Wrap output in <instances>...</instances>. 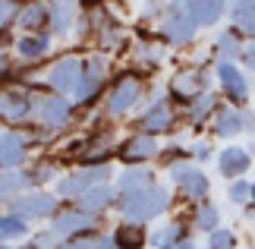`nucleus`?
I'll return each mask as SVG.
<instances>
[{"label": "nucleus", "instance_id": "obj_16", "mask_svg": "<svg viewBox=\"0 0 255 249\" xmlns=\"http://www.w3.org/2000/svg\"><path fill=\"white\" fill-rule=\"evenodd\" d=\"M79 22V0H47V35L66 38Z\"/></svg>", "mask_w": 255, "mask_h": 249}, {"label": "nucleus", "instance_id": "obj_30", "mask_svg": "<svg viewBox=\"0 0 255 249\" xmlns=\"http://www.w3.org/2000/svg\"><path fill=\"white\" fill-rule=\"evenodd\" d=\"M214 111H218V98L211 92H202L192 104H186V123L189 126H202L205 120H211Z\"/></svg>", "mask_w": 255, "mask_h": 249}, {"label": "nucleus", "instance_id": "obj_41", "mask_svg": "<svg viewBox=\"0 0 255 249\" xmlns=\"http://www.w3.org/2000/svg\"><path fill=\"white\" fill-rule=\"evenodd\" d=\"M164 9H167V0H148L145 3V19H154V16H164Z\"/></svg>", "mask_w": 255, "mask_h": 249}, {"label": "nucleus", "instance_id": "obj_4", "mask_svg": "<svg viewBox=\"0 0 255 249\" xmlns=\"http://www.w3.org/2000/svg\"><path fill=\"white\" fill-rule=\"evenodd\" d=\"M107 79H111V60H107L104 54H92V57H85V63H82V76H79V85H76V92H73V104H79V107H92L98 98L104 95Z\"/></svg>", "mask_w": 255, "mask_h": 249}, {"label": "nucleus", "instance_id": "obj_33", "mask_svg": "<svg viewBox=\"0 0 255 249\" xmlns=\"http://www.w3.org/2000/svg\"><path fill=\"white\" fill-rule=\"evenodd\" d=\"M148 240L158 246V249H167L173 243H180V240H189V231H186V224L183 221H170V224H161L158 231H154Z\"/></svg>", "mask_w": 255, "mask_h": 249}, {"label": "nucleus", "instance_id": "obj_22", "mask_svg": "<svg viewBox=\"0 0 255 249\" xmlns=\"http://www.w3.org/2000/svg\"><path fill=\"white\" fill-rule=\"evenodd\" d=\"M76 205H79L82 212H88V215H104L107 208L117 205V189L111 183H98V186H92L88 193H82L76 199Z\"/></svg>", "mask_w": 255, "mask_h": 249}, {"label": "nucleus", "instance_id": "obj_46", "mask_svg": "<svg viewBox=\"0 0 255 249\" xmlns=\"http://www.w3.org/2000/svg\"><path fill=\"white\" fill-rule=\"evenodd\" d=\"M249 205H255V183H249Z\"/></svg>", "mask_w": 255, "mask_h": 249}, {"label": "nucleus", "instance_id": "obj_34", "mask_svg": "<svg viewBox=\"0 0 255 249\" xmlns=\"http://www.w3.org/2000/svg\"><path fill=\"white\" fill-rule=\"evenodd\" d=\"M28 180H32V186H44L60 177V167H57V161H35L32 167H28Z\"/></svg>", "mask_w": 255, "mask_h": 249}, {"label": "nucleus", "instance_id": "obj_20", "mask_svg": "<svg viewBox=\"0 0 255 249\" xmlns=\"http://www.w3.org/2000/svg\"><path fill=\"white\" fill-rule=\"evenodd\" d=\"M16 28H19L22 35L47 32V3H44V0H25V3L19 6Z\"/></svg>", "mask_w": 255, "mask_h": 249}, {"label": "nucleus", "instance_id": "obj_48", "mask_svg": "<svg viewBox=\"0 0 255 249\" xmlns=\"http://www.w3.org/2000/svg\"><path fill=\"white\" fill-rule=\"evenodd\" d=\"M0 126H3V123H0Z\"/></svg>", "mask_w": 255, "mask_h": 249}, {"label": "nucleus", "instance_id": "obj_14", "mask_svg": "<svg viewBox=\"0 0 255 249\" xmlns=\"http://www.w3.org/2000/svg\"><path fill=\"white\" fill-rule=\"evenodd\" d=\"M139 133H148V136H164L176 126V111H173V101L170 98H154V101L145 107V114L139 117Z\"/></svg>", "mask_w": 255, "mask_h": 249}, {"label": "nucleus", "instance_id": "obj_24", "mask_svg": "<svg viewBox=\"0 0 255 249\" xmlns=\"http://www.w3.org/2000/svg\"><path fill=\"white\" fill-rule=\"evenodd\" d=\"M211 133L218 139H233L243 133V111H237V107H218L214 111V120H211Z\"/></svg>", "mask_w": 255, "mask_h": 249}, {"label": "nucleus", "instance_id": "obj_31", "mask_svg": "<svg viewBox=\"0 0 255 249\" xmlns=\"http://www.w3.org/2000/svg\"><path fill=\"white\" fill-rule=\"evenodd\" d=\"M32 227L25 218H19L13 212H0V243H13V240H28Z\"/></svg>", "mask_w": 255, "mask_h": 249}, {"label": "nucleus", "instance_id": "obj_47", "mask_svg": "<svg viewBox=\"0 0 255 249\" xmlns=\"http://www.w3.org/2000/svg\"><path fill=\"white\" fill-rule=\"evenodd\" d=\"M0 249H13V246H6V243H0Z\"/></svg>", "mask_w": 255, "mask_h": 249}, {"label": "nucleus", "instance_id": "obj_27", "mask_svg": "<svg viewBox=\"0 0 255 249\" xmlns=\"http://www.w3.org/2000/svg\"><path fill=\"white\" fill-rule=\"evenodd\" d=\"M189 224H192L199 234H211V231H218V227H221V212H218V205L208 202V199L195 202V205H192V218H189Z\"/></svg>", "mask_w": 255, "mask_h": 249}, {"label": "nucleus", "instance_id": "obj_28", "mask_svg": "<svg viewBox=\"0 0 255 249\" xmlns=\"http://www.w3.org/2000/svg\"><path fill=\"white\" fill-rule=\"evenodd\" d=\"M132 57H135V63H142L145 69H158L167 54H164L161 41H154V38H139V41L132 44Z\"/></svg>", "mask_w": 255, "mask_h": 249}, {"label": "nucleus", "instance_id": "obj_11", "mask_svg": "<svg viewBox=\"0 0 255 249\" xmlns=\"http://www.w3.org/2000/svg\"><path fill=\"white\" fill-rule=\"evenodd\" d=\"M98 227H101V215H88L79 205H60L57 215L51 218V231L60 237V240L85 234V231H98Z\"/></svg>", "mask_w": 255, "mask_h": 249}, {"label": "nucleus", "instance_id": "obj_15", "mask_svg": "<svg viewBox=\"0 0 255 249\" xmlns=\"http://www.w3.org/2000/svg\"><path fill=\"white\" fill-rule=\"evenodd\" d=\"M158 155H161L158 139L148 136V133H139V129H135L132 136H126L123 142L117 145V158H120L126 167H132V164H145V161H154Z\"/></svg>", "mask_w": 255, "mask_h": 249}, {"label": "nucleus", "instance_id": "obj_37", "mask_svg": "<svg viewBox=\"0 0 255 249\" xmlns=\"http://www.w3.org/2000/svg\"><path fill=\"white\" fill-rule=\"evenodd\" d=\"M28 246H32V249H60V237L47 227V231L28 234Z\"/></svg>", "mask_w": 255, "mask_h": 249}, {"label": "nucleus", "instance_id": "obj_39", "mask_svg": "<svg viewBox=\"0 0 255 249\" xmlns=\"http://www.w3.org/2000/svg\"><path fill=\"white\" fill-rule=\"evenodd\" d=\"M227 196L233 205H249V183L243 180V177H237V180H230L227 186Z\"/></svg>", "mask_w": 255, "mask_h": 249}, {"label": "nucleus", "instance_id": "obj_18", "mask_svg": "<svg viewBox=\"0 0 255 249\" xmlns=\"http://www.w3.org/2000/svg\"><path fill=\"white\" fill-rule=\"evenodd\" d=\"M47 51H51V35L47 32H35V35H19L13 44V54L22 63H41Z\"/></svg>", "mask_w": 255, "mask_h": 249}, {"label": "nucleus", "instance_id": "obj_17", "mask_svg": "<svg viewBox=\"0 0 255 249\" xmlns=\"http://www.w3.org/2000/svg\"><path fill=\"white\" fill-rule=\"evenodd\" d=\"M214 73H218V82L224 88V95H227V101H233V107H240V104L249 101V79L237 69V63L218 60Z\"/></svg>", "mask_w": 255, "mask_h": 249}, {"label": "nucleus", "instance_id": "obj_32", "mask_svg": "<svg viewBox=\"0 0 255 249\" xmlns=\"http://www.w3.org/2000/svg\"><path fill=\"white\" fill-rule=\"evenodd\" d=\"M214 54H218V60H227V63H233L243 54V41H240L237 28H224V32L214 38Z\"/></svg>", "mask_w": 255, "mask_h": 249}, {"label": "nucleus", "instance_id": "obj_12", "mask_svg": "<svg viewBox=\"0 0 255 249\" xmlns=\"http://www.w3.org/2000/svg\"><path fill=\"white\" fill-rule=\"evenodd\" d=\"M167 174H170V180L176 183V189H180V196L186 199V202H202V199H208V177H205L199 167H195L192 161H180V164H173L167 167Z\"/></svg>", "mask_w": 255, "mask_h": 249}, {"label": "nucleus", "instance_id": "obj_35", "mask_svg": "<svg viewBox=\"0 0 255 249\" xmlns=\"http://www.w3.org/2000/svg\"><path fill=\"white\" fill-rule=\"evenodd\" d=\"M25 0H0V32H9L16 28V16H19V6Z\"/></svg>", "mask_w": 255, "mask_h": 249}, {"label": "nucleus", "instance_id": "obj_36", "mask_svg": "<svg viewBox=\"0 0 255 249\" xmlns=\"http://www.w3.org/2000/svg\"><path fill=\"white\" fill-rule=\"evenodd\" d=\"M208 249H237V234L227 231V227L211 231L208 234Z\"/></svg>", "mask_w": 255, "mask_h": 249}, {"label": "nucleus", "instance_id": "obj_13", "mask_svg": "<svg viewBox=\"0 0 255 249\" xmlns=\"http://www.w3.org/2000/svg\"><path fill=\"white\" fill-rule=\"evenodd\" d=\"M32 152V139L25 129H9L0 133V171H22Z\"/></svg>", "mask_w": 255, "mask_h": 249}, {"label": "nucleus", "instance_id": "obj_8", "mask_svg": "<svg viewBox=\"0 0 255 249\" xmlns=\"http://www.w3.org/2000/svg\"><path fill=\"white\" fill-rule=\"evenodd\" d=\"M205 85H208V69L205 66H183L176 69L167 82V98L173 104H192L195 98L205 92Z\"/></svg>", "mask_w": 255, "mask_h": 249}, {"label": "nucleus", "instance_id": "obj_1", "mask_svg": "<svg viewBox=\"0 0 255 249\" xmlns=\"http://www.w3.org/2000/svg\"><path fill=\"white\" fill-rule=\"evenodd\" d=\"M145 85L148 82H145V76L139 69L117 73L111 79V85H107V92H104V114L111 117V120H120V117H126L129 111H135L145 98Z\"/></svg>", "mask_w": 255, "mask_h": 249}, {"label": "nucleus", "instance_id": "obj_10", "mask_svg": "<svg viewBox=\"0 0 255 249\" xmlns=\"http://www.w3.org/2000/svg\"><path fill=\"white\" fill-rule=\"evenodd\" d=\"M57 208H60V199L57 193H47V189H28L19 199L9 202V212L25 218V221H44V218H54Z\"/></svg>", "mask_w": 255, "mask_h": 249}, {"label": "nucleus", "instance_id": "obj_23", "mask_svg": "<svg viewBox=\"0 0 255 249\" xmlns=\"http://www.w3.org/2000/svg\"><path fill=\"white\" fill-rule=\"evenodd\" d=\"M249 164H252V155L246 152V148H240V145H227L218 155V167H221V174L227 177V180L243 177V174L249 171Z\"/></svg>", "mask_w": 255, "mask_h": 249}, {"label": "nucleus", "instance_id": "obj_19", "mask_svg": "<svg viewBox=\"0 0 255 249\" xmlns=\"http://www.w3.org/2000/svg\"><path fill=\"white\" fill-rule=\"evenodd\" d=\"M154 183H158V180H154V171H151V167L132 164V167H126V171H120V177L114 180V189H117V196H129V193L148 189Z\"/></svg>", "mask_w": 255, "mask_h": 249}, {"label": "nucleus", "instance_id": "obj_29", "mask_svg": "<svg viewBox=\"0 0 255 249\" xmlns=\"http://www.w3.org/2000/svg\"><path fill=\"white\" fill-rule=\"evenodd\" d=\"M230 19H233V28L240 35L255 38V0H233Z\"/></svg>", "mask_w": 255, "mask_h": 249}, {"label": "nucleus", "instance_id": "obj_5", "mask_svg": "<svg viewBox=\"0 0 255 249\" xmlns=\"http://www.w3.org/2000/svg\"><path fill=\"white\" fill-rule=\"evenodd\" d=\"M195 32H199V25L192 22V16H189V9H186L183 0L167 3V9H164V16L158 22V35L164 41L173 44V47H186V44L195 41Z\"/></svg>", "mask_w": 255, "mask_h": 249}, {"label": "nucleus", "instance_id": "obj_26", "mask_svg": "<svg viewBox=\"0 0 255 249\" xmlns=\"http://www.w3.org/2000/svg\"><path fill=\"white\" fill-rule=\"evenodd\" d=\"M111 237H114L117 249H142L145 240H148V234H145V224H139V221H120Z\"/></svg>", "mask_w": 255, "mask_h": 249}, {"label": "nucleus", "instance_id": "obj_3", "mask_svg": "<svg viewBox=\"0 0 255 249\" xmlns=\"http://www.w3.org/2000/svg\"><path fill=\"white\" fill-rule=\"evenodd\" d=\"M32 123L60 133L73 123V101L57 92H32Z\"/></svg>", "mask_w": 255, "mask_h": 249}, {"label": "nucleus", "instance_id": "obj_45", "mask_svg": "<svg viewBox=\"0 0 255 249\" xmlns=\"http://www.w3.org/2000/svg\"><path fill=\"white\" fill-rule=\"evenodd\" d=\"M167 249H195V243H192V240H180V243H173V246H167Z\"/></svg>", "mask_w": 255, "mask_h": 249}, {"label": "nucleus", "instance_id": "obj_25", "mask_svg": "<svg viewBox=\"0 0 255 249\" xmlns=\"http://www.w3.org/2000/svg\"><path fill=\"white\" fill-rule=\"evenodd\" d=\"M28 189H32V180L25 171H0V205H9Z\"/></svg>", "mask_w": 255, "mask_h": 249}, {"label": "nucleus", "instance_id": "obj_6", "mask_svg": "<svg viewBox=\"0 0 255 249\" xmlns=\"http://www.w3.org/2000/svg\"><path fill=\"white\" fill-rule=\"evenodd\" d=\"M114 177L111 164H95V167H79V171H70L63 177H57V199H70L76 202L82 193H88L98 183H107Z\"/></svg>", "mask_w": 255, "mask_h": 249}, {"label": "nucleus", "instance_id": "obj_7", "mask_svg": "<svg viewBox=\"0 0 255 249\" xmlns=\"http://www.w3.org/2000/svg\"><path fill=\"white\" fill-rule=\"evenodd\" d=\"M82 57H76V54H63V57H57V60L44 69V88L47 92H57V95H66L70 98L76 92V85H79V76H82Z\"/></svg>", "mask_w": 255, "mask_h": 249}, {"label": "nucleus", "instance_id": "obj_42", "mask_svg": "<svg viewBox=\"0 0 255 249\" xmlns=\"http://www.w3.org/2000/svg\"><path fill=\"white\" fill-rule=\"evenodd\" d=\"M189 158H192V161H208V158H211V145L208 142H195L189 148Z\"/></svg>", "mask_w": 255, "mask_h": 249}, {"label": "nucleus", "instance_id": "obj_43", "mask_svg": "<svg viewBox=\"0 0 255 249\" xmlns=\"http://www.w3.org/2000/svg\"><path fill=\"white\" fill-rule=\"evenodd\" d=\"M240 57H243V63H246L249 69H255V38H252L246 47H243V54H240Z\"/></svg>", "mask_w": 255, "mask_h": 249}, {"label": "nucleus", "instance_id": "obj_44", "mask_svg": "<svg viewBox=\"0 0 255 249\" xmlns=\"http://www.w3.org/2000/svg\"><path fill=\"white\" fill-rule=\"evenodd\" d=\"M92 249H117V243H114V237H111V234H98V240H95Z\"/></svg>", "mask_w": 255, "mask_h": 249}, {"label": "nucleus", "instance_id": "obj_9", "mask_svg": "<svg viewBox=\"0 0 255 249\" xmlns=\"http://www.w3.org/2000/svg\"><path fill=\"white\" fill-rule=\"evenodd\" d=\"M28 120H32V88L0 85V123L25 126Z\"/></svg>", "mask_w": 255, "mask_h": 249}, {"label": "nucleus", "instance_id": "obj_2", "mask_svg": "<svg viewBox=\"0 0 255 249\" xmlns=\"http://www.w3.org/2000/svg\"><path fill=\"white\" fill-rule=\"evenodd\" d=\"M123 215V221H154L161 218L164 212L170 208V189L167 186H148V189H139V193H129V196H117V205Z\"/></svg>", "mask_w": 255, "mask_h": 249}, {"label": "nucleus", "instance_id": "obj_38", "mask_svg": "<svg viewBox=\"0 0 255 249\" xmlns=\"http://www.w3.org/2000/svg\"><path fill=\"white\" fill-rule=\"evenodd\" d=\"M98 234L101 231H85V234H76V237H66V240H60V249H92Z\"/></svg>", "mask_w": 255, "mask_h": 249}, {"label": "nucleus", "instance_id": "obj_40", "mask_svg": "<svg viewBox=\"0 0 255 249\" xmlns=\"http://www.w3.org/2000/svg\"><path fill=\"white\" fill-rule=\"evenodd\" d=\"M158 158H161V164H164V167H173V164H180V161H192L189 152H186V148H180V145L164 148V152H161Z\"/></svg>", "mask_w": 255, "mask_h": 249}, {"label": "nucleus", "instance_id": "obj_21", "mask_svg": "<svg viewBox=\"0 0 255 249\" xmlns=\"http://www.w3.org/2000/svg\"><path fill=\"white\" fill-rule=\"evenodd\" d=\"M186 9H189L192 22L199 28H211L221 22V16L227 13V0H183Z\"/></svg>", "mask_w": 255, "mask_h": 249}]
</instances>
